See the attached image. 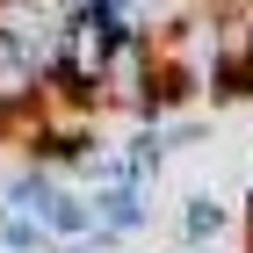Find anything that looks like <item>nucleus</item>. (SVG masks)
I'll use <instances>...</instances> for the list:
<instances>
[{"mask_svg":"<svg viewBox=\"0 0 253 253\" xmlns=\"http://www.w3.org/2000/svg\"><path fill=\"white\" fill-rule=\"evenodd\" d=\"M94 195V232L109 239H137L152 224V188H87Z\"/></svg>","mask_w":253,"mask_h":253,"instance_id":"obj_3","label":"nucleus"},{"mask_svg":"<svg viewBox=\"0 0 253 253\" xmlns=\"http://www.w3.org/2000/svg\"><path fill=\"white\" fill-rule=\"evenodd\" d=\"M232 232V210L217 203V188H188L181 195V253H203Z\"/></svg>","mask_w":253,"mask_h":253,"instance_id":"obj_4","label":"nucleus"},{"mask_svg":"<svg viewBox=\"0 0 253 253\" xmlns=\"http://www.w3.org/2000/svg\"><path fill=\"white\" fill-rule=\"evenodd\" d=\"M58 188H65V174L51 167V159H22L15 174L0 181V203H7V210H29V217L43 224V210L58 203Z\"/></svg>","mask_w":253,"mask_h":253,"instance_id":"obj_1","label":"nucleus"},{"mask_svg":"<svg viewBox=\"0 0 253 253\" xmlns=\"http://www.w3.org/2000/svg\"><path fill=\"white\" fill-rule=\"evenodd\" d=\"M43 232H51V246H58V253H80L87 239H94V195L80 188V181H65L58 203L43 210Z\"/></svg>","mask_w":253,"mask_h":253,"instance_id":"obj_2","label":"nucleus"},{"mask_svg":"<svg viewBox=\"0 0 253 253\" xmlns=\"http://www.w3.org/2000/svg\"><path fill=\"white\" fill-rule=\"evenodd\" d=\"M152 137H159V152L174 159L181 145H195V137H203V116H159V123H152Z\"/></svg>","mask_w":253,"mask_h":253,"instance_id":"obj_6","label":"nucleus"},{"mask_svg":"<svg viewBox=\"0 0 253 253\" xmlns=\"http://www.w3.org/2000/svg\"><path fill=\"white\" fill-rule=\"evenodd\" d=\"M246 253H253V224H246Z\"/></svg>","mask_w":253,"mask_h":253,"instance_id":"obj_7","label":"nucleus"},{"mask_svg":"<svg viewBox=\"0 0 253 253\" xmlns=\"http://www.w3.org/2000/svg\"><path fill=\"white\" fill-rule=\"evenodd\" d=\"M0 253H58V246H51V232L29 210H7L0 203Z\"/></svg>","mask_w":253,"mask_h":253,"instance_id":"obj_5","label":"nucleus"}]
</instances>
